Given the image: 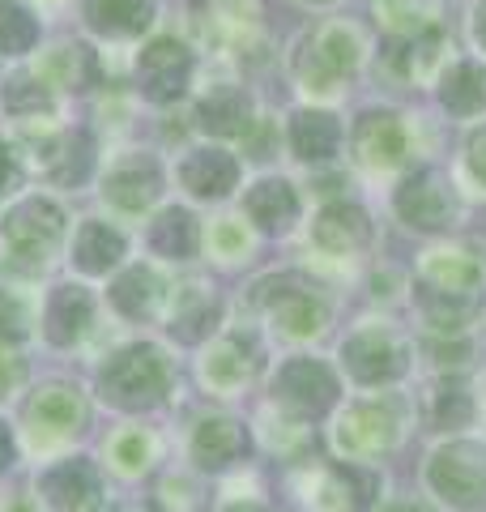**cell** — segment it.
Masks as SVG:
<instances>
[{
	"mask_svg": "<svg viewBox=\"0 0 486 512\" xmlns=\"http://www.w3.org/2000/svg\"><path fill=\"white\" fill-rule=\"evenodd\" d=\"M380 18L401 30V35H418V30H431V0H376Z\"/></svg>",
	"mask_w": 486,
	"mask_h": 512,
	"instance_id": "38",
	"label": "cell"
},
{
	"mask_svg": "<svg viewBox=\"0 0 486 512\" xmlns=\"http://www.w3.org/2000/svg\"><path fill=\"white\" fill-rule=\"evenodd\" d=\"M226 512H269V508H265V504H252V500H243V504H231Z\"/></svg>",
	"mask_w": 486,
	"mask_h": 512,
	"instance_id": "46",
	"label": "cell"
},
{
	"mask_svg": "<svg viewBox=\"0 0 486 512\" xmlns=\"http://www.w3.org/2000/svg\"><path fill=\"white\" fill-rule=\"evenodd\" d=\"M43 82H56L64 90H90L99 82V56L86 43H60L52 56L43 60V69H35Z\"/></svg>",
	"mask_w": 486,
	"mask_h": 512,
	"instance_id": "26",
	"label": "cell"
},
{
	"mask_svg": "<svg viewBox=\"0 0 486 512\" xmlns=\"http://www.w3.org/2000/svg\"><path fill=\"white\" fill-rule=\"evenodd\" d=\"M418 299L435 329H461L482 308V265L465 248L431 252L418 274Z\"/></svg>",
	"mask_w": 486,
	"mask_h": 512,
	"instance_id": "1",
	"label": "cell"
},
{
	"mask_svg": "<svg viewBox=\"0 0 486 512\" xmlns=\"http://www.w3.org/2000/svg\"><path fill=\"white\" fill-rule=\"evenodd\" d=\"M427 414H431L435 427H465L469 414H474V397H469V389L461 380H444L440 389L431 393Z\"/></svg>",
	"mask_w": 486,
	"mask_h": 512,
	"instance_id": "37",
	"label": "cell"
},
{
	"mask_svg": "<svg viewBox=\"0 0 486 512\" xmlns=\"http://www.w3.org/2000/svg\"><path fill=\"white\" fill-rule=\"evenodd\" d=\"M312 5H329V0H312Z\"/></svg>",
	"mask_w": 486,
	"mask_h": 512,
	"instance_id": "49",
	"label": "cell"
},
{
	"mask_svg": "<svg viewBox=\"0 0 486 512\" xmlns=\"http://www.w3.org/2000/svg\"><path fill=\"white\" fill-rule=\"evenodd\" d=\"M252 367H256V359L243 355V338H226V342H218L214 350H209L201 372L214 389H239V384L252 376Z\"/></svg>",
	"mask_w": 486,
	"mask_h": 512,
	"instance_id": "33",
	"label": "cell"
},
{
	"mask_svg": "<svg viewBox=\"0 0 486 512\" xmlns=\"http://www.w3.org/2000/svg\"><path fill=\"white\" fill-rule=\"evenodd\" d=\"M158 192H162V167L154 163V158H141V154L120 158L103 180V197L116 205L120 214L150 210V205L158 201Z\"/></svg>",
	"mask_w": 486,
	"mask_h": 512,
	"instance_id": "13",
	"label": "cell"
},
{
	"mask_svg": "<svg viewBox=\"0 0 486 512\" xmlns=\"http://www.w3.org/2000/svg\"><path fill=\"white\" fill-rule=\"evenodd\" d=\"M171 389V363L162 359V350L150 342H133L116 350L99 367V393L103 402L120 410H145L162 402V393Z\"/></svg>",
	"mask_w": 486,
	"mask_h": 512,
	"instance_id": "2",
	"label": "cell"
},
{
	"mask_svg": "<svg viewBox=\"0 0 486 512\" xmlns=\"http://www.w3.org/2000/svg\"><path fill=\"white\" fill-rule=\"evenodd\" d=\"M180 184L201 201H222L239 184V158L226 150H192L180 167Z\"/></svg>",
	"mask_w": 486,
	"mask_h": 512,
	"instance_id": "16",
	"label": "cell"
},
{
	"mask_svg": "<svg viewBox=\"0 0 486 512\" xmlns=\"http://www.w3.org/2000/svg\"><path fill=\"white\" fill-rule=\"evenodd\" d=\"M474 35H478V43L486 47V5L478 9V22H474Z\"/></svg>",
	"mask_w": 486,
	"mask_h": 512,
	"instance_id": "45",
	"label": "cell"
},
{
	"mask_svg": "<svg viewBox=\"0 0 486 512\" xmlns=\"http://www.w3.org/2000/svg\"><path fill=\"white\" fill-rule=\"evenodd\" d=\"M342 146V124L324 111H299L290 120V150H295L303 163H320V158H333V150Z\"/></svg>",
	"mask_w": 486,
	"mask_h": 512,
	"instance_id": "28",
	"label": "cell"
},
{
	"mask_svg": "<svg viewBox=\"0 0 486 512\" xmlns=\"http://www.w3.org/2000/svg\"><path fill=\"white\" fill-rule=\"evenodd\" d=\"M18 180H22V167H18V158L9 154V146L0 141V201L9 197L13 188H18Z\"/></svg>",
	"mask_w": 486,
	"mask_h": 512,
	"instance_id": "41",
	"label": "cell"
},
{
	"mask_svg": "<svg viewBox=\"0 0 486 512\" xmlns=\"http://www.w3.org/2000/svg\"><path fill=\"white\" fill-rule=\"evenodd\" d=\"M26 423H30V436H35V444L52 448V444L69 440L73 431H81V423H86V406H81L77 389L52 384V389H39L35 397H30Z\"/></svg>",
	"mask_w": 486,
	"mask_h": 512,
	"instance_id": "10",
	"label": "cell"
},
{
	"mask_svg": "<svg viewBox=\"0 0 486 512\" xmlns=\"http://www.w3.org/2000/svg\"><path fill=\"white\" fill-rule=\"evenodd\" d=\"M209 244H214L218 256H243L248 252V235H243L239 218H222L214 231H209Z\"/></svg>",
	"mask_w": 486,
	"mask_h": 512,
	"instance_id": "40",
	"label": "cell"
},
{
	"mask_svg": "<svg viewBox=\"0 0 486 512\" xmlns=\"http://www.w3.org/2000/svg\"><path fill=\"white\" fill-rule=\"evenodd\" d=\"M39 43V22L26 5H0V56H26Z\"/></svg>",
	"mask_w": 486,
	"mask_h": 512,
	"instance_id": "35",
	"label": "cell"
},
{
	"mask_svg": "<svg viewBox=\"0 0 486 512\" xmlns=\"http://www.w3.org/2000/svg\"><path fill=\"white\" fill-rule=\"evenodd\" d=\"M444 52V35L440 30H418V35H405V47L397 52V73L405 82H427V77L440 69V56Z\"/></svg>",
	"mask_w": 486,
	"mask_h": 512,
	"instance_id": "31",
	"label": "cell"
},
{
	"mask_svg": "<svg viewBox=\"0 0 486 512\" xmlns=\"http://www.w3.org/2000/svg\"><path fill=\"white\" fill-rule=\"evenodd\" d=\"M248 218L269 235H282L295 227L299 218V197L286 180H261L248 192Z\"/></svg>",
	"mask_w": 486,
	"mask_h": 512,
	"instance_id": "25",
	"label": "cell"
},
{
	"mask_svg": "<svg viewBox=\"0 0 486 512\" xmlns=\"http://www.w3.org/2000/svg\"><path fill=\"white\" fill-rule=\"evenodd\" d=\"M342 359L359 384H384L405 372V346L384 329H363L342 346Z\"/></svg>",
	"mask_w": 486,
	"mask_h": 512,
	"instance_id": "12",
	"label": "cell"
},
{
	"mask_svg": "<svg viewBox=\"0 0 486 512\" xmlns=\"http://www.w3.org/2000/svg\"><path fill=\"white\" fill-rule=\"evenodd\" d=\"M431 487L452 508H478L486 500V444H452L431 461Z\"/></svg>",
	"mask_w": 486,
	"mask_h": 512,
	"instance_id": "6",
	"label": "cell"
},
{
	"mask_svg": "<svg viewBox=\"0 0 486 512\" xmlns=\"http://www.w3.org/2000/svg\"><path fill=\"white\" fill-rule=\"evenodd\" d=\"M145 239H150V248L158 256H167V261H188V256H197V248H201V227L188 210H162L150 222V235Z\"/></svg>",
	"mask_w": 486,
	"mask_h": 512,
	"instance_id": "27",
	"label": "cell"
},
{
	"mask_svg": "<svg viewBox=\"0 0 486 512\" xmlns=\"http://www.w3.org/2000/svg\"><path fill=\"white\" fill-rule=\"evenodd\" d=\"M30 338V312L13 291H0V346H18Z\"/></svg>",
	"mask_w": 486,
	"mask_h": 512,
	"instance_id": "39",
	"label": "cell"
},
{
	"mask_svg": "<svg viewBox=\"0 0 486 512\" xmlns=\"http://www.w3.org/2000/svg\"><path fill=\"white\" fill-rule=\"evenodd\" d=\"M273 402L295 419H320L337 402V380L316 359H290L273 380Z\"/></svg>",
	"mask_w": 486,
	"mask_h": 512,
	"instance_id": "7",
	"label": "cell"
},
{
	"mask_svg": "<svg viewBox=\"0 0 486 512\" xmlns=\"http://www.w3.org/2000/svg\"><path fill=\"white\" fill-rule=\"evenodd\" d=\"M444 103H448V111H457V116H478L486 107V69L478 60H461L448 69Z\"/></svg>",
	"mask_w": 486,
	"mask_h": 512,
	"instance_id": "30",
	"label": "cell"
},
{
	"mask_svg": "<svg viewBox=\"0 0 486 512\" xmlns=\"http://www.w3.org/2000/svg\"><path fill=\"white\" fill-rule=\"evenodd\" d=\"M393 440H397V414L380 402H359L337 427V448L350 457H371Z\"/></svg>",
	"mask_w": 486,
	"mask_h": 512,
	"instance_id": "15",
	"label": "cell"
},
{
	"mask_svg": "<svg viewBox=\"0 0 486 512\" xmlns=\"http://www.w3.org/2000/svg\"><path fill=\"white\" fill-rule=\"evenodd\" d=\"M107 457H111V466H116L120 474H141L154 461V436L150 431H141V427H124V431L111 436Z\"/></svg>",
	"mask_w": 486,
	"mask_h": 512,
	"instance_id": "36",
	"label": "cell"
},
{
	"mask_svg": "<svg viewBox=\"0 0 486 512\" xmlns=\"http://www.w3.org/2000/svg\"><path fill=\"white\" fill-rule=\"evenodd\" d=\"M256 0H197V26L209 43H239L256 30Z\"/></svg>",
	"mask_w": 486,
	"mask_h": 512,
	"instance_id": "21",
	"label": "cell"
},
{
	"mask_svg": "<svg viewBox=\"0 0 486 512\" xmlns=\"http://www.w3.org/2000/svg\"><path fill=\"white\" fill-rule=\"evenodd\" d=\"M94 316V299L81 286H56L43 308V333L52 346H73Z\"/></svg>",
	"mask_w": 486,
	"mask_h": 512,
	"instance_id": "18",
	"label": "cell"
},
{
	"mask_svg": "<svg viewBox=\"0 0 486 512\" xmlns=\"http://www.w3.org/2000/svg\"><path fill=\"white\" fill-rule=\"evenodd\" d=\"M188 82H192V52L180 39L162 35V39H150L141 47L137 86L150 103H175L188 90Z\"/></svg>",
	"mask_w": 486,
	"mask_h": 512,
	"instance_id": "8",
	"label": "cell"
},
{
	"mask_svg": "<svg viewBox=\"0 0 486 512\" xmlns=\"http://www.w3.org/2000/svg\"><path fill=\"white\" fill-rule=\"evenodd\" d=\"M397 210L410 227H448L457 218V197H452V184L440 171H418L414 180H405V188L397 192Z\"/></svg>",
	"mask_w": 486,
	"mask_h": 512,
	"instance_id": "11",
	"label": "cell"
},
{
	"mask_svg": "<svg viewBox=\"0 0 486 512\" xmlns=\"http://www.w3.org/2000/svg\"><path fill=\"white\" fill-rule=\"evenodd\" d=\"M22 363L18 359H9V355H0V402H5V397L13 393V389H18V384H22Z\"/></svg>",
	"mask_w": 486,
	"mask_h": 512,
	"instance_id": "42",
	"label": "cell"
},
{
	"mask_svg": "<svg viewBox=\"0 0 486 512\" xmlns=\"http://www.w3.org/2000/svg\"><path fill=\"white\" fill-rule=\"evenodd\" d=\"M384 512H418V508H414V504H388Z\"/></svg>",
	"mask_w": 486,
	"mask_h": 512,
	"instance_id": "47",
	"label": "cell"
},
{
	"mask_svg": "<svg viewBox=\"0 0 486 512\" xmlns=\"http://www.w3.org/2000/svg\"><path fill=\"white\" fill-rule=\"evenodd\" d=\"M39 491L52 504V512H99L103 508V474L86 457L52 466L39 478Z\"/></svg>",
	"mask_w": 486,
	"mask_h": 512,
	"instance_id": "9",
	"label": "cell"
},
{
	"mask_svg": "<svg viewBox=\"0 0 486 512\" xmlns=\"http://www.w3.org/2000/svg\"><path fill=\"white\" fill-rule=\"evenodd\" d=\"M354 150L367 167H397L405 158V128L397 116H363L359 128H354Z\"/></svg>",
	"mask_w": 486,
	"mask_h": 512,
	"instance_id": "22",
	"label": "cell"
},
{
	"mask_svg": "<svg viewBox=\"0 0 486 512\" xmlns=\"http://www.w3.org/2000/svg\"><path fill=\"white\" fill-rule=\"evenodd\" d=\"M359 60H363L359 35H354L350 26H342V22H324V26H316L312 35L299 43L295 73H299L303 90L333 94L342 77H350L354 69H359Z\"/></svg>",
	"mask_w": 486,
	"mask_h": 512,
	"instance_id": "4",
	"label": "cell"
},
{
	"mask_svg": "<svg viewBox=\"0 0 486 512\" xmlns=\"http://www.w3.org/2000/svg\"><path fill=\"white\" fill-rule=\"evenodd\" d=\"M0 103L9 116H39V111H52V86L39 73H9L0 82Z\"/></svg>",
	"mask_w": 486,
	"mask_h": 512,
	"instance_id": "32",
	"label": "cell"
},
{
	"mask_svg": "<svg viewBox=\"0 0 486 512\" xmlns=\"http://www.w3.org/2000/svg\"><path fill=\"white\" fill-rule=\"evenodd\" d=\"M5 512H35V508H30V504H13V508H5Z\"/></svg>",
	"mask_w": 486,
	"mask_h": 512,
	"instance_id": "48",
	"label": "cell"
},
{
	"mask_svg": "<svg viewBox=\"0 0 486 512\" xmlns=\"http://www.w3.org/2000/svg\"><path fill=\"white\" fill-rule=\"evenodd\" d=\"M312 239H316V248L329 252V256H350V252H359L367 239H371L367 214L354 210V205H346V201L324 205L320 218H316V227H312Z\"/></svg>",
	"mask_w": 486,
	"mask_h": 512,
	"instance_id": "19",
	"label": "cell"
},
{
	"mask_svg": "<svg viewBox=\"0 0 486 512\" xmlns=\"http://www.w3.org/2000/svg\"><path fill=\"white\" fill-rule=\"evenodd\" d=\"M64 235V214L56 201L47 197H26L0 222V244H5V256L13 269L22 274H39L47 265V256L60 244Z\"/></svg>",
	"mask_w": 486,
	"mask_h": 512,
	"instance_id": "3",
	"label": "cell"
},
{
	"mask_svg": "<svg viewBox=\"0 0 486 512\" xmlns=\"http://www.w3.org/2000/svg\"><path fill=\"white\" fill-rule=\"evenodd\" d=\"M214 320H218V308H214V299L201 295L197 286H188V291L180 295V308L171 312V333L180 342H201L209 329H214Z\"/></svg>",
	"mask_w": 486,
	"mask_h": 512,
	"instance_id": "34",
	"label": "cell"
},
{
	"mask_svg": "<svg viewBox=\"0 0 486 512\" xmlns=\"http://www.w3.org/2000/svg\"><path fill=\"white\" fill-rule=\"evenodd\" d=\"M86 22L107 39H137L154 22V0H86Z\"/></svg>",
	"mask_w": 486,
	"mask_h": 512,
	"instance_id": "24",
	"label": "cell"
},
{
	"mask_svg": "<svg viewBox=\"0 0 486 512\" xmlns=\"http://www.w3.org/2000/svg\"><path fill=\"white\" fill-rule=\"evenodd\" d=\"M256 308H265L269 320L286 333V338H312V333L324 325V303L312 295V286L295 274L269 278V282L256 286Z\"/></svg>",
	"mask_w": 486,
	"mask_h": 512,
	"instance_id": "5",
	"label": "cell"
},
{
	"mask_svg": "<svg viewBox=\"0 0 486 512\" xmlns=\"http://www.w3.org/2000/svg\"><path fill=\"white\" fill-rule=\"evenodd\" d=\"M13 461H18V440H13V431L0 423V474H5Z\"/></svg>",
	"mask_w": 486,
	"mask_h": 512,
	"instance_id": "44",
	"label": "cell"
},
{
	"mask_svg": "<svg viewBox=\"0 0 486 512\" xmlns=\"http://www.w3.org/2000/svg\"><path fill=\"white\" fill-rule=\"evenodd\" d=\"M124 256V235L116 227H107L99 218H86L73 235V265L90 278H103L107 269H116Z\"/></svg>",
	"mask_w": 486,
	"mask_h": 512,
	"instance_id": "20",
	"label": "cell"
},
{
	"mask_svg": "<svg viewBox=\"0 0 486 512\" xmlns=\"http://www.w3.org/2000/svg\"><path fill=\"white\" fill-rule=\"evenodd\" d=\"M162 299H167V286L154 278V269H128V274L111 286V303H116V312L128 316V320H150Z\"/></svg>",
	"mask_w": 486,
	"mask_h": 512,
	"instance_id": "29",
	"label": "cell"
},
{
	"mask_svg": "<svg viewBox=\"0 0 486 512\" xmlns=\"http://www.w3.org/2000/svg\"><path fill=\"white\" fill-rule=\"evenodd\" d=\"M197 124L214 137H243L252 124V99L239 86H218L209 90L197 107Z\"/></svg>",
	"mask_w": 486,
	"mask_h": 512,
	"instance_id": "23",
	"label": "cell"
},
{
	"mask_svg": "<svg viewBox=\"0 0 486 512\" xmlns=\"http://www.w3.org/2000/svg\"><path fill=\"white\" fill-rule=\"evenodd\" d=\"M469 171H474V180L486 184V128L474 141H469Z\"/></svg>",
	"mask_w": 486,
	"mask_h": 512,
	"instance_id": "43",
	"label": "cell"
},
{
	"mask_svg": "<svg viewBox=\"0 0 486 512\" xmlns=\"http://www.w3.org/2000/svg\"><path fill=\"white\" fill-rule=\"evenodd\" d=\"M35 163L47 180L56 184H81L94 167V137L86 128H64V133L52 137H39L35 141Z\"/></svg>",
	"mask_w": 486,
	"mask_h": 512,
	"instance_id": "14",
	"label": "cell"
},
{
	"mask_svg": "<svg viewBox=\"0 0 486 512\" xmlns=\"http://www.w3.org/2000/svg\"><path fill=\"white\" fill-rule=\"evenodd\" d=\"M243 453H248V431H243V423L226 419V414H209V419H201L197 431H192V457H197L205 470H226Z\"/></svg>",
	"mask_w": 486,
	"mask_h": 512,
	"instance_id": "17",
	"label": "cell"
}]
</instances>
